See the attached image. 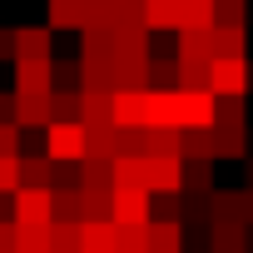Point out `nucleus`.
Wrapping results in <instances>:
<instances>
[{"mask_svg":"<svg viewBox=\"0 0 253 253\" xmlns=\"http://www.w3.org/2000/svg\"><path fill=\"white\" fill-rule=\"evenodd\" d=\"M114 253H149V223H114Z\"/></svg>","mask_w":253,"mask_h":253,"instance_id":"28","label":"nucleus"},{"mask_svg":"<svg viewBox=\"0 0 253 253\" xmlns=\"http://www.w3.org/2000/svg\"><path fill=\"white\" fill-rule=\"evenodd\" d=\"M80 89H114V60H80Z\"/></svg>","mask_w":253,"mask_h":253,"instance_id":"31","label":"nucleus"},{"mask_svg":"<svg viewBox=\"0 0 253 253\" xmlns=\"http://www.w3.org/2000/svg\"><path fill=\"white\" fill-rule=\"evenodd\" d=\"M20 139H25V129L10 119V124H0V154H20Z\"/></svg>","mask_w":253,"mask_h":253,"instance_id":"43","label":"nucleus"},{"mask_svg":"<svg viewBox=\"0 0 253 253\" xmlns=\"http://www.w3.org/2000/svg\"><path fill=\"white\" fill-rule=\"evenodd\" d=\"M213 94H248V60H213Z\"/></svg>","mask_w":253,"mask_h":253,"instance_id":"12","label":"nucleus"},{"mask_svg":"<svg viewBox=\"0 0 253 253\" xmlns=\"http://www.w3.org/2000/svg\"><path fill=\"white\" fill-rule=\"evenodd\" d=\"M144 154H149V159H184V154H179V129H174V124H149Z\"/></svg>","mask_w":253,"mask_h":253,"instance_id":"21","label":"nucleus"},{"mask_svg":"<svg viewBox=\"0 0 253 253\" xmlns=\"http://www.w3.org/2000/svg\"><path fill=\"white\" fill-rule=\"evenodd\" d=\"M20 189V154H0V199Z\"/></svg>","mask_w":253,"mask_h":253,"instance_id":"40","label":"nucleus"},{"mask_svg":"<svg viewBox=\"0 0 253 253\" xmlns=\"http://www.w3.org/2000/svg\"><path fill=\"white\" fill-rule=\"evenodd\" d=\"M149 89H179V60L169 55V60H149Z\"/></svg>","mask_w":253,"mask_h":253,"instance_id":"35","label":"nucleus"},{"mask_svg":"<svg viewBox=\"0 0 253 253\" xmlns=\"http://www.w3.org/2000/svg\"><path fill=\"white\" fill-rule=\"evenodd\" d=\"M149 89H114V124H149Z\"/></svg>","mask_w":253,"mask_h":253,"instance_id":"10","label":"nucleus"},{"mask_svg":"<svg viewBox=\"0 0 253 253\" xmlns=\"http://www.w3.org/2000/svg\"><path fill=\"white\" fill-rule=\"evenodd\" d=\"M80 124H114V89H80Z\"/></svg>","mask_w":253,"mask_h":253,"instance_id":"13","label":"nucleus"},{"mask_svg":"<svg viewBox=\"0 0 253 253\" xmlns=\"http://www.w3.org/2000/svg\"><path fill=\"white\" fill-rule=\"evenodd\" d=\"M243 223L253 228V189H243Z\"/></svg>","mask_w":253,"mask_h":253,"instance_id":"47","label":"nucleus"},{"mask_svg":"<svg viewBox=\"0 0 253 253\" xmlns=\"http://www.w3.org/2000/svg\"><path fill=\"white\" fill-rule=\"evenodd\" d=\"M55 218H65V223H80L84 213H80V189H55Z\"/></svg>","mask_w":253,"mask_h":253,"instance_id":"39","label":"nucleus"},{"mask_svg":"<svg viewBox=\"0 0 253 253\" xmlns=\"http://www.w3.org/2000/svg\"><path fill=\"white\" fill-rule=\"evenodd\" d=\"M209 253H248V223L243 218L209 223Z\"/></svg>","mask_w":253,"mask_h":253,"instance_id":"8","label":"nucleus"},{"mask_svg":"<svg viewBox=\"0 0 253 253\" xmlns=\"http://www.w3.org/2000/svg\"><path fill=\"white\" fill-rule=\"evenodd\" d=\"M248 89H253V60H248Z\"/></svg>","mask_w":253,"mask_h":253,"instance_id":"49","label":"nucleus"},{"mask_svg":"<svg viewBox=\"0 0 253 253\" xmlns=\"http://www.w3.org/2000/svg\"><path fill=\"white\" fill-rule=\"evenodd\" d=\"M213 164L218 159H184V199H209L213 194Z\"/></svg>","mask_w":253,"mask_h":253,"instance_id":"19","label":"nucleus"},{"mask_svg":"<svg viewBox=\"0 0 253 253\" xmlns=\"http://www.w3.org/2000/svg\"><path fill=\"white\" fill-rule=\"evenodd\" d=\"M243 50H248V30H223V25H213V60H218V55H223V60H248Z\"/></svg>","mask_w":253,"mask_h":253,"instance_id":"30","label":"nucleus"},{"mask_svg":"<svg viewBox=\"0 0 253 253\" xmlns=\"http://www.w3.org/2000/svg\"><path fill=\"white\" fill-rule=\"evenodd\" d=\"M248 189H253V159H248Z\"/></svg>","mask_w":253,"mask_h":253,"instance_id":"48","label":"nucleus"},{"mask_svg":"<svg viewBox=\"0 0 253 253\" xmlns=\"http://www.w3.org/2000/svg\"><path fill=\"white\" fill-rule=\"evenodd\" d=\"M144 25L154 30H179V0H144Z\"/></svg>","mask_w":253,"mask_h":253,"instance_id":"27","label":"nucleus"},{"mask_svg":"<svg viewBox=\"0 0 253 253\" xmlns=\"http://www.w3.org/2000/svg\"><path fill=\"white\" fill-rule=\"evenodd\" d=\"M50 253H80V223L55 218L50 223Z\"/></svg>","mask_w":253,"mask_h":253,"instance_id":"36","label":"nucleus"},{"mask_svg":"<svg viewBox=\"0 0 253 253\" xmlns=\"http://www.w3.org/2000/svg\"><path fill=\"white\" fill-rule=\"evenodd\" d=\"M50 94H15V124L20 129H45L50 124Z\"/></svg>","mask_w":253,"mask_h":253,"instance_id":"17","label":"nucleus"},{"mask_svg":"<svg viewBox=\"0 0 253 253\" xmlns=\"http://www.w3.org/2000/svg\"><path fill=\"white\" fill-rule=\"evenodd\" d=\"M218 0H179V30H213Z\"/></svg>","mask_w":253,"mask_h":253,"instance_id":"24","label":"nucleus"},{"mask_svg":"<svg viewBox=\"0 0 253 253\" xmlns=\"http://www.w3.org/2000/svg\"><path fill=\"white\" fill-rule=\"evenodd\" d=\"M0 60L15 65V30H0Z\"/></svg>","mask_w":253,"mask_h":253,"instance_id":"45","label":"nucleus"},{"mask_svg":"<svg viewBox=\"0 0 253 253\" xmlns=\"http://www.w3.org/2000/svg\"><path fill=\"white\" fill-rule=\"evenodd\" d=\"M179 89H209L213 94V60H179Z\"/></svg>","mask_w":253,"mask_h":253,"instance_id":"23","label":"nucleus"},{"mask_svg":"<svg viewBox=\"0 0 253 253\" xmlns=\"http://www.w3.org/2000/svg\"><path fill=\"white\" fill-rule=\"evenodd\" d=\"M248 154V129H218V159H243Z\"/></svg>","mask_w":253,"mask_h":253,"instance_id":"38","label":"nucleus"},{"mask_svg":"<svg viewBox=\"0 0 253 253\" xmlns=\"http://www.w3.org/2000/svg\"><path fill=\"white\" fill-rule=\"evenodd\" d=\"M80 60H114V30H80Z\"/></svg>","mask_w":253,"mask_h":253,"instance_id":"29","label":"nucleus"},{"mask_svg":"<svg viewBox=\"0 0 253 253\" xmlns=\"http://www.w3.org/2000/svg\"><path fill=\"white\" fill-rule=\"evenodd\" d=\"M144 189L149 194H184V159H149Z\"/></svg>","mask_w":253,"mask_h":253,"instance_id":"9","label":"nucleus"},{"mask_svg":"<svg viewBox=\"0 0 253 253\" xmlns=\"http://www.w3.org/2000/svg\"><path fill=\"white\" fill-rule=\"evenodd\" d=\"M55 159L40 149V154H20V184L25 189H55Z\"/></svg>","mask_w":253,"mask_h":253,"instance_id":"14","label":"nucleus"},{"mask_svg":"<svg viewBox=\"0 0 253 253\" xmlns=\"http://www.w3.org/2000/svg\"><path fill=\"white\" fill-rule=\"evenodd\" d=\"M109 213H114V223H149L154 218V194L139 189V184H119L114 199H109Z\"/></svg>","mask_w":253,"mask_h":253,"instance_id":"3","label":"nucleus"},{"mask_svg":"<svg viewBox=\"0 0 253 253\" xmlns=\"http://www.w3.org/2000/svg\"><path fill=\"white\" fill-rule=\"evenodd\" d=\"M55 89H80V60H55Z\"/></svg>","mask_w":253,"mask_h":253,"instance_id":"42","label":"nucleus"},{"mask_svg":"<svg viewBox=\"0 0 253 253\" xmlns=\"http://www.w3.org/2000/svg\"><path fill=\"white\" fill-rule=\"evenodd\" d=\"M204 209H209V223H218V218H243V189H213V194L204 199Z\"/></svg>","mask_w":253,"mask_h":253,"instance_id":"22","label":"nucleus"},{"mask_svg":"<svg viewBox=\"0 0 253 253\" xmlns=\"http://www.w3.org/2000/svg\"><path fill=\"white\" fill-rule=\"evenodd\" d=\"M179 154L184 159H218V124H189V129H179Z\"/></svg>","mask_w":253,"mask_h":253,"instance_id":"7","label":"nucleus"},{"mask_svg":"<svg viewBox=\"0 0 253 253\" xmlns=\"http://www.w3.org/2000/svg\"><path fill=\"white\" fill-rule=\"evenodd\" d=\"M149 253H189L184 223H174V218H149Z\"/></svg>","mask_w":253,"mask_h":253,"instance_id":"15","label":"nucleus"},{"mask_svg":"<svg viewBox=\"0 0 253 253\" xmlns=\"http://www.w3.org/2000/svg\"><path fill=\"white\" fill-rule=\"evenodd\" d=\"M10 218L15 223H40V228H50L55 223V189H15L10 194Z\"/></svg>","mask_w":253,"mask_h":253,"instance_id":"2","label":"nucleus"},{"mask_svg":"<svg viewBox=\"0 0 253 253\" xmlns=\"http://www.w3.org/2000/svg\"><path fill=\"white\" fill-rule=\"evenodd\" d=\"M15 238H20V223L15 218H0V253H15Z\"/></svg>","mask_w":253,"mask_h":253,"instance_id":"44","label":"nucleus"},{"mask_svg":"<svg viewBox=\"0 0 253 253\" xmlns=\"http://www.w3.org/2000/svg\"><path fill=\"white\" fill-rule=\"evenodd\" d=\"M213 25H223V30H248V0H218V5H213Z\"/></svg>","mask_w":253,"mask_h":253,"instance_id":"34","label":"nucleus"},{"mask_svg":"<svg viewBox=\"0 0 253 253\" xmlns=\"http://www.w3.org/2000/svg\"><path fill=\"white\" fill-rule=\"evenodd\" d=\"M179 60H213V30H179Z\"/></svg>","mask_w":253,"mask_h":253,"instance_id":"25","label":"nucleus"},{"mask_svg":"<svg viewBox=\"0 0 253 253\" xmlns=\"http://www.w3.org/2000/svg\"><path fill=\"white\" fill-rule=\"evenodd\" d=\"M119 0H84V30H114Z\"/></svg>","mask_w":253,"mask_h":253,"instance_id":"33","label":"nucleus"},{"mask_svg":"<svg viewBox=\"0 0 253 253\" xmlns=\"http://www.w3.org/2000/svg\"><path fill=\"white\" fill-rule=\"evenodd\" d=\"M50 30H84V0H45Z\"/></svg>","mask_w":253,"mask_h":253,"instance_id":"20","label":"nucleus"},{"mask_svg":"<svg viewBox=\"0 0 253 253\" xmlns=\"http://www.w3.org/2000/svg\"><path fill=\"white\" fill-rule=\"evenodd\" d=\"M169 124L174 129L213 124V94L209 89H169Z\"/></svg>","mask_w":253,"mask_h":253,"instance_id":"1","label":"nucleus"},{"mask_svg":"<svg viewBox=\"0 0 253 253\" xmlns=\"http://www.w3.org/2000/svg\"><path fill=\"white\" fill-rule=\"evenodd\" d=\"M84 159H119V129L114 124H84Z\"/></svg>","mask_w":253,"mask_h":253,"instance_id":"11","label":"nucleus"},{"mask_svg":"<svg viewBox=\"0 0 253 253\" xmlns=\"http://www.w3.org/2000/svg\"><path fill=\"white\" fill-rule=\"evenodd\" d=\"M154 218H184V194H154Z\"/></svg>","mask_w":253,"mask_h":253,"instance_id":"41","label":"nucleus"},{"mask_svg":"<svg viewBox=\"0 0 253 253\" xmlns=\"http://www.w3.org/2000/svg\"><path fill=\"white\" fill-rule=\"evenodd\" d=\"M55 60H15V94H50Z\"/></svg>","mask_w":253,"mask_h":253,"instance_id":"5","label":"nucleus"},{"mask_svg":"<svg viewBox=\"0 0 253 253\" xmlns=\"http://www.w3.org/2000/svg\"><path fill=\"white\" fill-rule=\"evenodd\" d=\"M15 253H50V228H40V223H20Z\"/></svg>","mask_w":253,"mask_h":253,"instance_id":"37","label":"nucleus"},{"mask_svg":"<svg viewBox=\"0 0 253 253\" xmlns=\"http://www.w3.org/2000/svg\"><path fill=\"white\" fill-rule=\"evenodd\" d=\"M50 124H80V89H55L50 94Z\"/></svg>","mask_w":253,"mask_h":253,"instance_id":"32","label":"nucleus"},{"mask_svg":"<svg viewBox=\"0 0 253 253\" xmlns=\"http://www.w3.org/2000/svg\"><path fill=\"white\" fill-rule=\"evenodd\" d=\"M80 194H114V164L104 159H80Z\"/></svg>","mask_w":253,"mask_h":253,"instance_id":"18","label":"nucleus"},{"mask_svg":"<svg viewBox=\"0 0 253 253\" xmlns=\"http://www.w3.org/2000/svg\"><path fill=\"white\" fill-rule=\"evenodd\" d=\"M80 253H114V223H80Z\"/></svg>","mask_w":253,"mask_h":253,"instance_id":"26","label":"nucleus"},{"mask_svg":"<svg viewBox=\"0 0 253 253\" xmlns=\"http://www.w3.org/2000/svg\"><path fill=\"white\" fill-rule=\"evenodd\" d=\"M15 60H55V30L50 25H20L15 30Z\"/></svg>","mask_w":253,"mask_h":253,"instance_id":"6","label":"nucleus"},{"mask_svg":"<svg viewBox=\"0 0 253 253\" xmlns=\"http://www.w3.org/2000/svg\"><path fill=\"white\" fill-rule=\"evenodd\" d=\"M10 119H15V89L0 94V124H10Z\"/></svg>","mask_w":253,"mask_h":253,"instance_id":"46","label":"nucleus"},{"mask_svg":"<svg viewBox=\"0 0 253 253\" xmlns=\"http://www.w3.org/2000/svg\"><path fill=\"white\" fill-rule=\"evenodd\" d=\"M45 154L55 164H80L84 159V124H45Z\"/></svg>","mask_w":253,"mask_h":253,"instance_id":"4","label":"nucleus"},{"mask_svg":"<svg viewBox=\"0 0 253 253\" xmlns=\"http://www.w3.org/2000/svg\"><path fill=\"white\" fill-rule=\"evenodd\" d=\"M213 124L218 129H248V94H213Z\"/></svg>","mask_w":253,"mask_h":253,"instance_id":"16","label":"nucleus"}]
</instances>
